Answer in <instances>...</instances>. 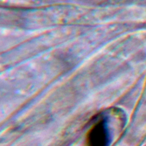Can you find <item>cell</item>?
Returning <instances> with one entry per match:
<instances>
[{"label":"cell","mask_w":146,"mask_h":146,"mask_svg":"<svg viewBox=\"0 0 146 146\" xmlns=\"http://www.w3.org/2000/svg\"><path fill=\"white\" fill-rule=\"evenodd\" d=\"M106 124L101 118L90 128L86 137L87 146H107L108 138Z\"/></svg>","instance_id":"6da1fadb"}]
</instances>
